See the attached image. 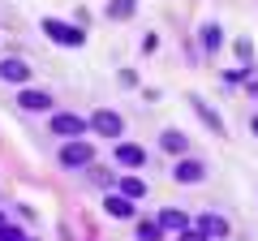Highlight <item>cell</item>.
Here are the masks:
<instances>
[{"mask_svg": "<svg viewBox=\"0 0 258 241\" xmlns=\"http://www.w3.org/2000/svg\"><path fill=\"white\" fill-rule=\"evenodd\" d=\"M91 159H95V147L82 142V138H74V142H64V147H60V164L64 168H86Z\"/></svg>", "mask_w": 258, "mask_h": 241, "instance_id": "3", "label": "cell"}, {"mask_svg": "<svg viewBox=\"0 0 258 241\" xmlns=\"http://www.w3.org/2000/svg\"><path fill=\"white\" fill-rule=\"evenodd\" d=\"M116 164L120 168H142V164H147V151H142L138 142H120V147H116Z\"/></svg>", "mask_w": 258, "mask_h": 241, "instance_id": "7", "label": "cell"}, {"mask_svg": "<svg viewBox=\"0 0 258 241\" xmlns=\"http://www.w3.org/2000/svg\"><path fill=\"white\" fill-rule=\"evenodd\" d=\"M18 108L43 112V108H52V95H47V91H22V95H18Z\"/></svg>", "mask_w": 258, "mask_h": 241, "instance_id": "10", "label": "cell"}, {"mask_svg": "<svg viewBox=\"0 0 258 241\" xmlns=\"http://www.w3.org/2000/svg\"><path fill=\"white\" fill-rule=\"evenodd\" d=\"M86 130H91V125H86V116H78V112H56V116H52V134H56V138L74 142V138H82Z\"/></svg>", "mask_w": 258, "mask_h": 241, "instance_id": "1", "label": "cell"}, {"mask_svg": "<svg viewBox=\"0 0 258 241\" xmlns=\"http://www.w3.org/2000/svg\"><path fill=\"white\" fill-rule=\"evenodd\" d=\"M0 241H26V237H22L18 228H9V224H5V228H0Z\"/></svg>", "mask_w": 258, "mask_h": 241, "instance_id": "18", "label": "cell"}, {"mask_svg": "<svg viewBox=\"0 0 258 241\" xmlns=\"http://www.w3.org/2000/svg\"><path fill=\"white\" fill-rule=\"evenodd\" d=\"M237 56H241V61H249V56H254V43H249V39H241V43H237Z\"/></svg>", "mask_w": 258, "mask_h": 241, "instance_id": "19", "label": "cell"}, {"mask_svg": "<svg viewBox=\"0 0 258 241\" xmlns=\"http://www.w3.org/2000/svg\"><path fill=\"white\" fill-rule=\"evenodd\" d=\"M198 232H203L207 241H211V237H228V220H224V215H215V211H207L203 220H198Z\"/></svg>", "mask_w": 258, "mask_h": 241, "instance_id": "9", "label": "cell"}, {"mask_svg": "<svg viewBox=\"0 0 258 241\" xmlns=\"http://www.w3.org/2000/svg\"><path fill=\"white\" fill-rule=\"evenodd\" d=\"M138 241H164V228H159L155 220H142L138 224Z\"/></svg>", "mask_w": 258, "mask_h": 241, "instance_id": "15", "label": "cell"}, {"mask_svg": "<svg viewBox=\"0 0 258 241\" xmlns=\"http://www.w3.org/2000/svg\"><path fill=\"white\" fill-rule=\"evenodd\" d=\"M91 130H95V134H103V138H120V130H125V120H120L116 112L99 108V112L91 116Z\"/></svg>", "mask_w": 258, "mask_h": 241, "instance_id": "4", "label": "cell"}, {"mask_svg": "<svg viewBox=\"0 0 258 241\" xmlns=\"http://www.w3.org/2000/svg\"><path fill=\"white\" fill-rule=\"evenodd\" d=\"M108 13H112V18H116V22L134 18V0H112V5H108Z\"/></svg>", "mask_w": 258, "mask_h": 241, "instance_id": "17", "label": "cell"}, {"mask_svg": "<svg viewBox=\"0 0 258 241\" xmlns=\"http://www.w3.org/2000/svg\"><path fill=\"white\" fill-rule=\"evenodd\" d=\"M172 176H176V181H181V186H198V181H203V176H207V168L198 164V159H176Z\"/></svg>", "mask_w": 258, "mask_h": 241, "instance_id": "5", "label": "cell"}, {"mask_svg": "<svg viewBox=\"0 0 258 241\" xmlns=\"http://www.w3.org/2000/svg\"><path fill=\"white\" fill-rule=\"evenodd\" d=\"M220 43H224V30L220 26H203V47H207V52H215Z\"/></svg>", "mask_w": 258, "mask_h": 241, "instance_id": "16", "label": "cell"}, {"mask_svg": "<svg viewBox=\"0 0 258 241\" xmlns=\"http://www.w3.org/2000/svg\"><path fill=\"white\" fill-rule=\"evenodd\" d=\"M5 224H9V215H5V211H0V228H5Z\"/></svg>", "mask_w": 258, "mask_h": 241, "instance_id": "21", "label": "cell"}, {"mask_svg": "<svg viewBox=\"0 0 258 241\" xmlns=\"http://www.w3.org/2000/svg\"><path fill=\"white\" fill-rule=\"evenodd\" d=\"M194 108H198V116H203V120H207V125H211V130H215V134H224V120H220V116H215V112H211V108H207V103H203V99H198V95H194Z\"/></svg>", "mask_w": 258, "mask_h": 241, "instance_id": "14", "label": "cell"}, {"mask_svg": "<svg viewBox=\"0 0 258 241\" xmlns=\"http://www.w3.org/2000/svg\"><path fill=\"white\" fill-rule=\"evenodd\" d=\"M142 194H147V181H142V176H120V198L134 203V198H142Z\"/></svg>", "mask_w": 258, "mask_h": 241, "instance_id": "11", "label": "cell"}, {"mask_svg": "<svg viewBox=\"0 0 258 241\" xmlns=\"http://www.w3.org/2000/svg\"><path fill=\"white\" fill-rule=\"evenodd\" d=\"M108 215L112 220H129V215H134V203L120 198V194H108Z\"/></svg>", "mask_w": 258, "mask_h": 241, "instance_id": "12", "label": "cell"}, {"mask_svg": "<svg viewBox=\"0 0 258 241\" xmlns=\"http://www.w3.org/2000/svg\"><path fill=\"white\" fill-rule=\"evenodd\" d=\"M155 224H159L164 232H185V228H189V215H185V211H176V207H164Z\"/></svg>", "mask_w": 258, "mask_h": 241, "instance_id": "8", "label": "cell"}, {"mask_svg": "<svg viewBox=\"0 0 258 241\" xmlns=\"http://www.w3.org/2000/svg\"><path fill=\"white\" fill-rule=\"evenodd\" d=\"M254 134H258V116H254Z\"/></svg>", "mask_w": 258, "mask_h": 241, "instance_id": "22", "label": "cell"}, {"mask_svg": "<svg viewBox=\"0 0 258 241\" xmlns=\"http://www.w3.org/2000/svg\"><path fill=\"white\" fill-rule=\"evenodd\" d=\"M181 241H207V237H203V232H189V228H185V232H181Z\"/></svg>", "mask_w": 258, "mask_h": 241, "instance_id": "20", "label": "cell"}, {"mask_svg": "<svg viewBox=\"0 0 258 241\" xmlns=\"http://www.w3.org/2000/svg\"><path fill=\"white\" fill-rule=\"evenodd\" d=\"M0 78H5V82H30V65L26 61H18V56H5V61H0Z\"/></svg>", "mask_w": 258, "mask_h": 241, "instance_id": "6", "label": "cell"}, {"mask_svg": "<svg viewBox=\"0 0 258 241\" xmlns=\"http://www.w3.org/2000/svg\"><path fill=\"white\" fill-rule=\"evenodd\" d=\"M159 142H164V151H172V155H181V151L189 147V138H185L181 130H164V138H159Z\"/></svg>", "mask_w": 258, "mask_h": 241, "instance_id": "13", "label": "cell"}, {"mask_svg": "<svg viewBox=\"0 0 258 241\" xmlns=\"http://www.w3.org/2000/svg\"><path fill=\"white\" fill-rule=\"evenodd\" d=\"M43 35H52L60 47H82V30H78V26H69V22L43 18Z\"/></svg>", "mask_w": 258, "mask_h": 241, "instance_id": "2", "label": "cell"}]
</instances>
